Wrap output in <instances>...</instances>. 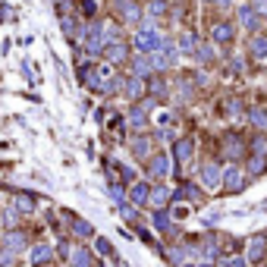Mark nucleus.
<instances>
[{
    "instance_id": "1",
    "label": "nucleus",
    "mask_w": 267,
    "mask_h": 267,
    "mask_svg": "<svg viewBox=\"0 0 267 267\" xmlns=\"http://www.w3.org/2000/svg\"><path fill=\"white\" fill-rule=\"evenodd\" d=\"M135 47L145 50V53H154L157 47H164V38H160L157 28H138L135 32Z\"/></svg>"
},
{
    "instance_id": "2",
    "label": "nucleus",
    "mask_w": 267,
    "mask_h": 267,
    "mask_svg": "<svg viewBox=\"0 0 267 267\" xmlns=\"http://www.w3.org/2000/svg\"><path fill=\"white\" fill-rule=\"evenodd\" d=\"M245 176H248V173L239 170V167H226V170H223V186H226V192H233V195L242 192V189H245Z\"/></svg>"
},
{
    "instance_id": "3",
    "label": "nucleus",
    "mask_w": 267,
    "mask_h": 267,
    "mask_svg": "<svg viewBox=\"0 0 267 267\" xmlns=\"http://www.w3.org/2000/svg\"><path fill=\"white\" fill-rule=\"evenodd\" d=\"M220 183H223V173H220V167L214 164V160L201 164V186H204V189H217Z\"/></svg>"
},
{
    "instance_id": "4",
    "label": "nucleus",
    "mask_w": 267,
    "mask_h": 267,
    "mask_svg": "<svg viewBox=\"0 0 267 267\" xmlns=\"http://www.w3.org/2000/svg\"><path fill=\"white\" fill-rule=\"evenodd\" d=\"M60 28H63V35H66L69 41H79L82 35L88 32V28H82V19H76V16H63V19H60Z\"/></svg>"
},
{
    "instance_id": "5",
    "label": "nucleus",
    "mask_w": 267,
    "mask_h": 267,
    "mask_svg": "<svg viewBox=\"0 0 267 267\" xmlns=\"http://www.w3.org/2000/svg\"><path fill=\"white\" fill-rule=\"evenodd\" d=\"M148 173L157 176V180H160V176H167V173H170V157H167V154H154V157L148 160Z\"/></svg>"
},
{
    "instance_id": "6",
    "label": "nucleus",
    "mask_w": 267,
    "mask_h": 267,
    "mask_svg": "<svg viewBox=\"0 0 267 267\" xmlns=\"http://www.w3.org/2000/svg\"><path fill=\"white\" fill-rule=\"evenodd\" d=\"M116 13H120V19H126V22H135L141 10L135 7V0H116Z\"/></svg>"
},
{
    "instance_id": "7",
    "label": "nucleus",
    "mask_w": 267,
    "mask_h": 267,
    "mask_svg": "<svg viewBox=\"0 0 267 267\" xmlns=\"http://www.w3.org/2000/svg\"><path fill=\"white\" fill-rule=\"evenodd\" d=\"M129 126L132 129H145L148 126V107L145 104H135L132 110H129Z\"/></svg>"
},
{
    "instance_id": "8",
    "label": "nucleus",
    "mask_w": 267,
    "mask_h": 267,
    "mask_svg": "<svg viewBox=\"0 0 267 267\" xmlns=\"http://www.w3.org/2000/svg\"><path fill=\"white\" fill-rule=\"evenodd\" d=\"M267 255V236L261 233V236H255L252 242H248V261H261Z\"/></svg>"
},
{
    "instance_id": "9",
    "label": "nucleus",
    "mask_w": 267,
    "mask_h": 267,
    "mask_svg": "<svg viewBox=\"0 0 267 267\" xmlns=\"http://www.w3.org/2000/svg\"><path fill=\"white\" fill-rule=\"evenodd\" d=\"M104 53H107V60H110V63H123V60L129 57V47L123 44V41H116V44H107Z\"/></svg>"
},
{
    "instance_id": "10",
    "label": "nucleus",
    "mask_w": 267,
    "mask_h": 267,
    "mask_svg": "<svg viewBox=\"0 0 267 267\" xmlns=\"http://www.w3.org/2000/svg\"><path fill=\"white\" fill-rule=\"evenodd\" d=\"M129 198H132V204H148V201H151V189H148V183H135L132 192H129Z\"/></svg>"
},
{
    "instance_id": "11",
    "label": "nucleus",
    "mask_w": 267,
    "mask_h": 267,
    "mask_svg": "<svg viewBox=\"0 0 267 267\" xmlns=\"http://www.w3.org/2000/svg\"><path fill=\"white\" fill-rule=\"evenodd\" d=\"M173 154H176V160H189L192 154H195V141L192 138H180L173 145Z\"/></svg>"
},
{
    "instance_id": "12",
    "label": "nucleus",
    "mask_w": 267,
    "mask_h": 267,
    "mask_svg": "<svg viewBox=\"0 0 267 267\" xmlns=\"http://www.w3.org/2000/svg\"><path fill=\"white\" fill-rule=\"evenodd\" d=\"M211 38L217 41V44H229V41H233V25L217 22V25H214V35H211Z\"/></svg>"
},
{
    "instance_id": "13",
    "label": "nucleus",
    "mask_w": 267,
    "mask_h": 267,
    "mask_svg": "<svg viewBox=\"0 0 267 267\" xmlns=\"http://www.w3.org/2000/svg\"><path fill=\"white\" fill-rule=\"evenodd\" d=\"M123 92H126V98H141V95H145V82H141L138 76H132V79H126Z\"/></svg>"
},
{
    "instance_id": "14",
    "label": "nucleus",
    "mask_w": 267,
    "mask_h": 267,
    "mask_svg": "<svg viewBox=\"0 0 267 267\" xmlns=\"http://www.w3.org/2000/svg\"><path fill=\"white\" fill-rule=\"evenodd\" d=\"M167 201H170V189H167V186H157V189H151V201H148L151 207H157V211H160Z\"/></svg>"
},
{
    "instance_id": "15",
    "label": "nucleus",
    "mask_w": 267,
    "mask_h": 267,
    "mask_svg": "<svg viewBox=\"0 0 267 267\" xmlns=\"http://www.w3.org/2000/svg\"><path fill=\"white\" fill-rule=\"evenodd\" d=\"M252 57L255 60H267V38H261V35H252Z\"/></svg>"
},
{
    "instance_id": "16",
    "label": "nucleus",
    "mask_w": 267,
    "mask_h": 267,
    "mask_svg": "<svg viewBox=\"0 0 267 267\" xmlns=\"http://www.w3.org/2000/svg\"><path fill=\"white\" fill-rule=\"evenodd\" d=\"M53 258V248L50 245H35L32 248V264H47Z\"/></svg>"
},
{
    "instance_id": "17",
    "label": "nucleus",
    "mask_w": 267,
    "mask_h": 267,
    "mask_svg": "<svg viewBox=\"0 0 267 267\" xmlns=\"http://www.w3.org/2000/svg\"><path fill=\"white\" fill-rule=\"evenodd\" d=\"M73 233L82 236V239H88V236H95V226L88 223V220H82V217H73Z\"/></svg>"
},
{
    "instance_id": "18",
    "label": "nucleus",
    "mask_w": 267,
    "mask_h": 267,
    "mask_svg": "<svg viewBox=\"0 0 267 267\" xmlns=\"http://www.w3.org/2000/svg\"><path fill=\"white\" fill-rule=\"evenodd\" d=\"M242 25H245L248 32L258 28V13H255V7H242Z\"/></svg>"
},
{
    "instance_id": "19",
    "label": "nucleus",
    "mask_w": 267,
    "mask_h": 267,
    "mask_svg": "<svg viewBox=\"0 0 267 267\" xmlns=\"http://www.w3.org/2000/svg\"><path fill=\"white\" fill-rule=\"evenodd\" d=\"M264 167H267V157L264 154H255L252 160H248V176H261Z\"/></svg>"
},
{
    "instance_id": "20",
    "label": "nucleus",
    "mask_w": 267,
    "mask_h": 267,
    "mask_svg": "<svg viewBox=\"0 0 267 267\" xmlns=\"http://www.w3.org/2000/svg\"><path fill=\"white\" fill-rule=\"evenodd\" d=\"M79 13H82V19H95L98 16V0H79Z\"/></svg>"
},
{
    "instance_id": "21",
    "label": "nucleus",
    "mask_w": 267,
    "mask_h": 267,
    "mask_svg": "<svg viewBox=\"0 0 267 267\" xmlns=\"http://www.w3.org/2000/svg\"><path fill=\"white\" fill-rule=\"evenodd\" d=\"M73 267H92V252H88V248H76L73 252Z\"/></svg>"
},
{
    "instance_id": "22",
    "label": "nucleus",
    "mask_w": 267,
    "mask_h": 267,
    "mask_svg": "<svg viewBox=\"0 0 267 267\" xmlns=\"http://www.w3.org/2000/svg\"><path fill=\"white\" fill-rule=\"evenodd\" d=\"M4 248H10V252L16 255V252H22V248H25V236L22 233H16V236H7V245Z\"/></svg>"
},
{
    "instance_id": "23",
    "label": "nucleus",
    "mask_w": 267,
    "mask_h": 267,
    "mask_svg": "<svg viewBox=\"0 0 267 267\" xmlns=\"http://www.w3.org/2000/svg\"><path fill=\"white\" fill-rule=\"evenodd\" d=\"M148 148H151L148 138H132V154L135 157H148Z\"/></svg>"
},
{
    "instance_id": "24",
    "label": "nucleus",
    "mask_w": 267,
    "mask_h": 267,
    "mask_svg": "<svg viewBox=\"0 0 267 267\" xmlns=\"http://www.w3.org/2000/svg\"><path fill=\"white\" fill-rule=\"evenodd\" d=\"M154 226L160 229V233H170V214L157 211V214H154Z\"/></svg>"
},
{
    "instance_id": "25",
    "label": "nucleus",
    "mask_w": 267,
    "mask_h": 267,
    "mask_svg": "<svg viewBox=\"0 0 267 267\" xmlns=\"http://www.w3.org/2000/svg\"><path fill=\"white\" fill-rule=\"evenodd\" d=\"M164 13H167V4H164V0H151V7H148V16H151V19H160Z\"/></svg>"
},
{
    "instance_id": "26",
    "label": "nucleus",
    "mask_w": 267,
    "mask_h": 267,
    "mask_svg": "<svg viewBox=\"0 0 267 267\" xmlns=\"http://www.w3.org/2000/svg\"><path fill=\"white\" fill-rule=\"evenodd\" d=\"M176 195H183V198H189V201H198V198H201V192L195 189V186H183V189L176 192Z\"/></svg>"
},
{
    "instance_id": "27",
    "label": "nucleus",
    "mask_w": 267,
    "mask_h": 267,
    "mask_svg": "<svg viewBox=\"0 0 267 267\" xmlns=\"http://www.w3.org/2000/svg\"><path fill=\"white\" fill-rule=\"evenodd\" d=\"M248 120L258 123V126H267V110H261V107H255L252 113H248Z\"/></svg>"
},
{
    "instance_id": "28",
    "label": "nucleus",
    "mask_w": 267,
    "mask_h": 267,
    "mask_svg": "<svg viewBox=\"0 0 267 267\" xmlns=\"http://www.w3.org/2000/svg\"><path fill=\"white\" fill-rule=\"evenodd\" d=\"M195 60L207 63V60H211V47H207V44H198V47H195Z\"/></svg>"
},
{
    "instance_id": "29",
    "label": "nucleus",
    "mask_w": 267,
    "mask_h": 267,
    "mask_svg": "<svg viewBox=\"0 0 267 267\" xmlns=\"http://www.w3.org/2000/svg\"><path fill=\"white\" fill-rule=\"evenodd\" d=\"M16 204H19V211H32V207H35V198H32V195H19Z\"/></svg>"
},
{
    "instance_id": "30",
    "label": "nucleus",
    "mask_w": 267,
    "mask_h": 267,
    "mask_svg": "<svg viewBox=\"0 0 267 267\" xmlns=\"http://www.w3.org/2000/svg\"><path fill=\"white\" fill-rule=\"evenodd\" d=\"M95 245H98V252H101V255H107V258H110V255H113V245H110V242H107V239H98Z\"/></svg>"
},
{
    "instance_id": "31",
    "label": "nucleus",
    "mask_w": 267,
    "mask_h": 267,
    "mask_svg": "<svg viewBox=\"0 0 267 267\" xmlns=\"http://www.w3.org/2000/svg\"><path fill=\"white\" fill-rule=\"evenodd\" d=\"M223 267H245L242 258H223Z\"/></svg>"
},
{
    "instance_id": "32",
    "label": "nucleus",
    "mask_w": 267,
    "mask_h": 267,
    "mask_svg": "<svg viewBox=\"0 0 267 267\" xmlns=\"http://www.w3.org/2000/svg\"><path fill=\"white\" fill-rule=\"evenodd\" d=\"M16 220H19V214H16V211H7V214H4V223H7V226H13Z\"/></svg>"
},
{
    "instance_id": "33",
    "label": "nucleus",
    "mask_w": 267,
    "mask_h": 267,
    "mask_svg": "<svg viewBox=\"0 0 267 267\" xmlns=\"http://www.w3.org/2000/svg\"><path fill=\"white\" fill-rule=\"evenodd\" d=\"M258 13H267V0H255V4H252Z\"/></svg>"
},
{
    "instance_id": "34",
    "label": "nucleus",
    "mask_w": 267,
    "mask_h": 267,
    "mask_svg": "<svg viewBox=\"0 0 267 267\" xmlns=\"http://www.w3.org/2000/svg\"><path fill=\"white\" fill-rule=\"evenodd\" d=\"M53 4H57V7L63 10V7H73V0H53Z\"/></svg>"
},
{
    "instance_id": "35",
    "label": "nucleus",
    "mask_w": 267,
    "mask_h": 267,
    "mask_svg": "<svg viewBox=\"0 0 267 267\" xmlns=\"http://www.w3.org/2000/svg\"><path fill=\"white\" fill-rule=\"evenodd\" d=\"M207 4H229V0H207Z\"/></svg>"
}]
</instances>
